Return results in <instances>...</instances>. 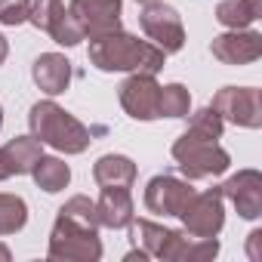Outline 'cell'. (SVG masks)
Masks as SVG:
<instances>
[{
    "label": "cell",
    "mask_w": 262,
    "mask_h": 262,
    "mask_svg": "<svg viewBox=\"0 0 262 262\" xmlns=\"http://www.w3.org/2000/svg\"><path fill=\"white\" fill-rule=\"evenodd\" d=\"M90 65L105 74H161L167 53L158 50L151 40H139L123 28L90 37Z\"/></svg>",
    "instance_id": "cell-1"
},
{
    "label": "cell",
    "mask_w": 262,
    "mask_h": 262,
    "mask_svg": "<svg viewBox=\"0 0 262 262\" xmlns=\"http://www.w3.org/2000/svg\"><path fill=\"white\" fill-rule=\"evenodd\" d=\"M31 136L50 145L59 155H83L93 142L90 126H83L71 111H65L56 99H40L28 111Z\"/></svg>",
    "instance_id": "cell-2"
},
{
    "label": "cell",
    "mask_w": 262,
    "mask_h": 262,
    "mask_svg": "<svg viewBox=\"0 0 262 262\" xmlns=\"http://www.w3.org/2000/svg\"><path fill=\"white\" fill-rule=\"evenodd\" d=\"M102 253L105 250L96 225L56 213V222L50 228V247H47V256L53 262H99Z\"/></svg>",
    "instance_id": "cell-3"
},
{
    "label": "cell",
    "mask_w": 262,
    "mask_h": 262,
    "mask_svg": "<svg viewBox=\"0 0 262 262\" xmlns=\"http://www.w3.org/2000/svg\"><path fill=\"white\" fill-rule=\"evenodd\" d=\"M170 155H173L179 173L188 182H201V179L222 176L231 167V155L216 139H201V136H191V133H182L173 142Z\"/></svg>",
    "instance_id": "cell-4"
},
{
    "label": "cell",
    "mask_w": 262,
    "mask_h": 262,
    "mask_svg": "<svg viewBox=\"0 0 262 262\" xmlns=\"http://www.w3.org/2000/svg\"><path fill=\"white\" fill-rule=\"evenodd\" d=\"M176 219H182V228L194 237H219V231L225 228V198L219 185L194 191Z\"/></svg>",
    "instance_id": "cell-5"
},
{
    "label": "cell",
    "mask_w": 262,
    "mask_h": 262,
    "mask_svg": "<svg viewBox=\"0 0 262 262\" xmlns=\"http://www.w3.org/2000/svg\"><path fill=\"white\" fill-rule=\"evenodd\" d=\"M210 108L225 120L241 129H259L262 126V93L256 86H222Z\"/></svg>",
    "instance_id": "cell-6"
},
{
    "label": "cell",
    "mask_w": 262,
    "mask_h": 262,
    "mask_svg": "<svg viewBox=\"0 0 262 262\" xmlns=\"http://www.w3.org/2000/svg\"><path fill=\"white\" fill-rule=\"evenodd\" d=\"M139 28L145 31V37L164 50L167 56L170 53H179L185 47V25H182V16L176 7L164 4V0H158V4H148L142 7L139 13Z\"/></svg>",
    "instance_id": "cell-7"
},
{
    "label": "cell",
    "mask_w": 262,
    "mask_h": 262,
    "mask_svg": "<svg viewBox=\"0 0 262 262\" xmlns=\"http://www.w3.org/2000/svg\"><path fill=\"white\" fill-rule=\"evenodd\" d=\"M28 22L37 31L50 34L59 47H68V50L77 47L80 40H86L83 31H80V25L74 22V16L68 13V7L62 4V0H31V16H28Z\"/></svg>",
    "instance_id": "cell-8"
},
{
    "label": "cell",
    "mask_w": 262,
    "mask_h": 262,
    "mask_svg": "<svg viewBox=\"0 0 262 262\" xmlns=\"http://www.w3.org/2000/svg\"><path fill=\"white\" fill-rule=\"evenodd\" d=\"M117 99H120V108L126 111V117L142 120V123L158 120V102H161L158 74H129L117 86Z\"/></svg>",
    "instance_id": "cell-9"
},
{
    "label": "cell",
    "mask_w": 262,
    "mask_h": 262,
    "mask_svg": "<svg viewBox=\"0 0 262 262\" xmlns=\"http://www.w3.org/2000/svg\"><path fill=\"white\" fill-rule=\"evenodd\" d=\"M210 53L216 62L231 65V68H244L262 59V34L253 28H234V31H222L210 40Z\"/></svg>",
    "instance_id": "cell-10"
},
{
    "label": "cell",
    "mask_w": 262,
    "mask_h": 262,
    "mask_svg": "<svg viewBox=\"0 0 262 262\" xmlns=\"http://www.w3.org/2000/svg\"><path fill=\"white\" fill-rule=\"evenodd\" d=\"M222 198L237 210L241 219L256 222L262 219V173L253 167H244L237 173H231L222 185H219Z\"/></svg>",
    "instance_id": "cell-11"
},
{
    "label": "cell",
    "mask_w": 262,
    "mask_h": 262,
    "mask_svg": "<svg viewBox=\"0 0 262 262\" xmlns=\"http://www.w3.org/2000/svg\"><path fill=\"white\" fill-rule=\"evenodd\" d=\"M191 194H194V188H191L188 179H179V176H170V173H158V176L148 179L142 204L155 216H179Z\"/></svg>",
    "instance_id": "cell-12"
},
{
    "label": "cell",
    "mask_w": 262,
    "mask_h": 262,
    "mask_svg": "<svg viewBox=\"0 0 262 262\" xmlns=\"http://www.w3.org/2000/svg\"><path fill=\"white\" fill-rule=\"evenodd\" d=\"M68 13L80 25L83 37H99L120 28L123 16V0H71Z\"/></svg>",
    "instance_id": "cell-13"
},
{
    "label": "cell",
    "mask_w": 262,
    "mask_h": 262,
    "mask_svg": "<svg viewBox=\"0 0 262 262\" xmlns=\"http://www.w3.org/2000/svg\"><path fill=\"white\" fill-rule=\"evenodd\" d=\"M126 228H129L133 250L123 256V262L161 259V253H164V247H167V241H170V234H173V228H164V225H158V222H151V219H136V216H133V222H129Z\"/></svg>",
    "instance_id": "cell-14"
},
{
    "label": "cell",
    "mask_w": 262,
    "mask_h": 262,
    "mask_svg": "<svg viewBox=\"0 0 262 262\" xmlns=\"http://www.w3.org/2000/svg\"><path fill=\"white\" fill-rule=\"evenodd\" d=\"M31 80L43 96L56 99L71 86V62L62 53H40L31 65Z\"/></svg>",
    "instance_id": "cell-15"
},
{
    "label": "cell",
    "mask_w": 262,
    "mask_h": 262,
    "mask_svg": "<svg viewBox=\"0 0 262 262\" xmlns=\"http://www.w3.org/2000/svg\"><path fill=\"white\" fill-rule=\"evenodd\" d=\"M96 216H99V228H111V231L126 228L136 216L129 188H102L96 201Z\"/></svg>",
    "instance_id": "cell-16"
},
{
    "label": "cell",
    "mask_w": 262,
    "mask_h": 262,
    "mask_svg": "<svg viewBox=\"0 0 262 262\" xmlns=\"http://www.w3.org/2000/svg\"><path fill=\"white\" fill-rule=\"evenodd\" d=\"M139 170L126 155H102L93 164V182L99 188H133Z\"/></svg>",
    "instance_id": "cell-17"
},
{
    "label": "cell",
    "mask_w": 262,
    "mask_h": 262,
    "mask_svg": "<svg viewBox=\"0 0 262 262\" xmlns=\"http://www.w3.org/2000/svg\"><path fill=\"white\" fill-rule=\"evenodd\" d=\"M0 151H4V161H7V167H10V176H31L34 164H37L40 155H43V142L34 139L31 133H28V136H13Z\"/></svg>",
    "instance_id": "cell-18"
},
{
    "label": "cell",
    "mask_w": 262,
    "mask_h": 262,
    "mask_svg": "<svg viewBox=\"0 0 262 262\" xmlns=\"http://www.w3.org/2000/svg\"><path fill=\"white\" fill-rule=\"evenodd\" d=\"M31 179L40 191L47 194H59L71 185V167L59 158V155H40V161L31 170Z\"/></svg>",
    "instance_id": "cell-19"
},
{
    "label": "cell",
    "mask_w": 262,
    "mask_h": 262,
    "mask_svg": "<svg viewBox=\"0 0 262 262\" xmlns=\"http://www.w3.org/2000/svg\"><path fill=\"white\" fill-rule=\"evenodd\" d=\"M259 19H262V0H222L216 7V22L228 31L250 28Z\"/></svg>",
    "instance_id": "cell-20"
},
{
    "label": "cell",
    "mask_w": 262,
    "mask_h": 262,
    "mask_svg": "<svg viewBox=\"0 0 262 262\" xmlns=\"http://www.w3.org/2000/svg\"><path fill=\"white\" fill-rule=\"evenodd\" d=\"M28 225V204L22 194L0 191V237L16 234Z\"/></svg>",
    "instance_id": "cell-21"
},
{
    "label": "cell",
    "mask_w": 262,
    "mask_h": 262,
    "mask_svg": "<svg viewBox=\"0 0 262 262\" xmlns=\"http://www.w3.org/2000/svg\"><path fill=\"white\" fill-rule=\"evenodd\" d=\"M191 111V93L185 83H167L161 86V102H158V117L182 120Z\"/></svg>",
    "instance_id": "cell-22"
},
{
    "label": "cell",
    "mask_w": 262,
    "mask_h": 262,
    "mask_svg": "<svg viewBox=\"0 0 262 262\" xmlns=\"http://www.w3.org/2000/svg\"><path fill=\"white\" fill-rule=\"evenodd\" d=\"M185 133L191 136H201V139H222L225 133V120L207 105V108H198V111H188V126H185Z\"/></svg>",
    "instance_id": "cell-23"
},
{
    "label": "cell",
    "mask_w": 262,
    "mask_h": 262,
    "mask_svg": "<svg viewBox=\"0 0 262 262\" xmlns=\"http://www.w3.org/2000/svg\"><path fill=\"white\" fill-rule=\"evenodd\" d=\"M31 16V0H0V25L19 28Z\"/></svg>",
    "instance_id": "cell-24"
},
{
    "label": "cell",
    "mask_w": 262,
    "mask_h": 262,
    "mask_svg": "<svg viewBox=\"0 0 262 262\" xmlns=\"http://www.w3.org/2000/svg\"><path fill=\"white\" fill-rule=\"evenodd\" d=\"M247 256L250 262H262V228H253L247 234Z\"/></svg>",
    "instance_id": "cell-25"
},
{
    "label": "cell",
    "mask_w": 262,
    "mask_h": 262,
    "mask_svg": "<svg viewBox=\"0 0 262 262\" xmlns=\"http://www.w3.org/2000/svg\"><path fill=\"white\" fill-rule=\"evenodd\" d=\"M7 56H10V40H7L4 34H0V65L7 62Z\"/></svg>",
    "instance_id": "cell-26"
},
{
    "label": "cell",
    "mask_w": 262,
    "mask_h": 262,
    "mask_svg": "<svg viewBox=\"0 0 262 262\" xmlns=\"http://www.w3.org/2000/svg\"><path fill=\"white\" fill-rule=\"evenodd\" d=\"M7 179H10V167L4 161V151H0V182H7Z\"/></svg>",
    "instance_id": "cell-27"
},
{
    "label": "cell",
    "mask_w": 262,
    "mask_h": 262,
    "mask_svg": "<svg viewBox=\"0 0 262 262\" xmlns=\"http://www.w3.org/2000/svg\"><path fill=\"white\" fill-rule=\"evenodd\" d=\"M10 259H13V250H10L4 241H0V262H10Z\"/></svg>",
    "instance_id": "cell-28"
},
{
    "label": "cell",
    "mask_w": 262,
    "mask_h": 262,
    "mask_svg": "<svg viewBox=\"0 0 262 262\" xmlns=\"http://www.w3.org/2000/svg\"><path fill=\"white\" fill-rule=\"evenodd\" d=\"M136 4H142V7H148V4H158V0H136Z\"/></svg>",
    "instance_id": "cell-29"
},
{
    "label": "cell",
    "mask_w": 262,
    "mask_h": 262,
    "mask_svg": "<svg viewBox=\"0 0 262 262\" xmlns=\"http://www.w3.org/2000/svg\"><path fill=\"white\" fill-rule=\"evenodd\" d=\"M0 129H4V105H0Z\"/></svg>",
    "instance_id": "cell-30"
}]
</instances>
